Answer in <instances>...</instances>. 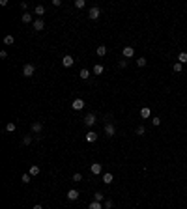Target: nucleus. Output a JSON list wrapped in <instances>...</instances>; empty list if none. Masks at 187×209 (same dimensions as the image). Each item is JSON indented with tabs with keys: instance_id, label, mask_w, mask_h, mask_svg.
<instances>
[{
	"instance_id": "f704fd0d",
	"label": "nucleus",
	"mask_w": 187,
	"mask_h": 209,
	"mask_svg": "<svg viewBox=\"0 0 187 209\" xmlns=\"http://www.w3.org/2000/svg\"><path fill=\"white\" fill-rule=\"evenodd\" d=\"M118 65H120V67H127V60H120V62H118Z\"/></svg>"
},
{
	"instance_id": "423d86ee",
	"label": "nucleus",
	"mask_w": 187,
	"mask_h": 209,
	"mask_svg": "<svg viewBox=\"0 0 187 209\" xmlns=\"http://www.w3.org/2000/svg\"><path fill=\"white\" fill-rule=\"evenodd\" d=\"M32 26H34V30H36V32H41V30L45 28V23H43V19H36V21L32 23Z\"/></svg>"
},
{
	"instance_id": "9d476101",
	"label": "nucleus",
	"mask_w": 187,
	"mask_h": 209,
	"mask_svg": "<svg viewBox=\"0 0 187 209\" xmlns=\"http://www.w3.org/2000/svg\"><path fill=\"white\" fill-rule=\"evenodd\" d=\"M122 52H124V56H125V58H133V56H135V49L127 45V47H124V50H122Z\"/></svg>"
},
{
	"instance_id": "cd10ccee",
	"label": "nucleus",
	"mask_w": 187,
	"mask_h": 209,
	"mask_svg": "<svg viewBox=\"0 0 187 209\" xmlns=\"http://www.w3.org/2000/svg\"><path fill=\"white\" fill-rule=\"evenodd\" d=\"M172 69H174V73H181V69H183V65H181L180 62H176V64H174V67H172Z\"/></svg>"
},
{
	"instance_id": "aec40b11",
	"label": "nucleus",
	"mask_w": 187,
	"mask_h": 209,
	"mask_svg": "<svg viewBox=\"0 0 187 209\" xmlns=\"http://www.w3.org/2000/svg\"><path fill=\"white\" fill-rule=\"evenodd\" d=\"M178 62L183 65V64H187V52H180L178 54Z\"/></svg>"
},
{
	"instance_id": "4468645a",
	"label": "nucleus",
	"mask_w": 187,
	"mask_h": 209,
	"mask_svg": "<svg viewBox=\"0 0 187 209\" xmlns=\"http://www.w3.org/2000/svg\"><path fill=\"white\" fill-rule=\"evenodd\" d=\"M34 13L38 15V19H41V15L45 13V6H41V4H39V6H36V8H34Z\"/></svg>"
},
{
	"instance_id": "bb28decb",
	"label": "nucleus",
	"mask_w": 187,
	"mask_h": 209,
	"mask_svg": "<svg viewBox=\"0 0 187 209\" xmlns=\"http://www.w3.org/2000/svg\"><path fill=\"white\" fill-rule=\"evenodd\" d=\"M88 209H103V207H101V202H92L88 205Z\"/></svg>"
},
{
	"instance_id": "58836bf2",
	"label": "nucleus",
	"mask_w": 187,
	"mask_h": 209,
	"mask_svg": "<svg viewBox=\"0 0 187 209\" xmlns=\"http://www.w3.org/2000/svg\"><path fill=\"white\" fill-rule=\"evenodd\" d=\"M32 209H43V207H41V205H39V203H36V205H34Z\"/></svg>"
},
{
	"instance_id": "f3484780",
	"label": "nucleus",
	"mask_w": 187,
	"mask_h": 209,
	"mask_svg": "<svg viewBox=\"0 0 187 209\" xmlns=\"http://www.w3.org/2000/svg\"><path fill=\"white\" fill-rule=\"evenodd\" d=\"M39 172H41V168H39L38 164H32V166H30V172H28V174H30V176H38Z\"/></svg>"
},
{
	"instance_id": "4be33fe9",
	"label": "nucleus",
	"mask_w": 187,
	"mask_h": 209,
	"mask_svg": "<svg viewBox=\"0 0 187 209\" xmlns=\"http://www.w3.org/2000/svg\"><path fill=\"white\" fill-rule=\"evenodd\" d=\"M79 77L82 79V80H86L88 77H90V71L88 69H80V73H79Z\"/></svg>"
},
{
	"instance_id": "393cba45",
	"label": "nucleus",
	"mask_w": 187,
	"mask_h": 209,
	"mask_svg": "<svg viewBox=\"0 0 187 209\" xmlns=\"http://www.w3.org/2000/svg\"><path fill=\"white\" fill-rule=\"evenodd\" d=\"M71 181H75V183L82 181V174H80V172H75V174H73V177H71Z\"/></svg>"
},
{
	"instance_id": "20e7f679",
	"label": "nucleus",
	"mask_w": 187,
	"mask_h": 209,
	"mask_svg": "<svg viewBox=\"0 0 187 209\" xmlns=\"http://www.w3.org/2000/svg\"><path fill=\"white\" fill-rule=\"evenodd\" d=\"M99 15H101V9H99L97 6L90 8V11H88V17L92 19V21H95V19H99Z\"/></svg>"
},
{
	"instance_id": "4c0bfd02",
	"label": "nucleus",
	"mask_w": 187,
	"mask_h": 209,
	"mask_svg": "<svg viewBox=\"0 0 187 209\" xmlns=\"http://www.w3.org/2000/svg\"><path fill=\"white\" fill-rule=\"evenodd\" d=\"M21 8L23 9H28V2H21Z\"/></svg>"
},
{
	"instance_id": "b1692460",
	"label": "nucleus",
	"mask_w": 187,
	"mask_h": 209,
	"mask_svg": "<svg viewBox=\"0 0 187 209\" xmlns=\"http://www.w3.org/2000/svg\"><path fill=\"white\" fill-rule=\"evenodd\" d=\"M13 43H15L13 35H6V38H4V45H13Z\"/></svg>"
},
{
	"instance_id": "9b49d317",
	"label": "nucleus",
	"mask_w": 187,
	"mask_h": 209,
	"mask_svg": "<svg viewBox=\"0 0 187 209\" xmlns=\"http://www.w3.org/2000/svg\"><path fill=\"white\" fill-rule=\"evenodd\" d=\"M84 123H86L88 127H92L95 123V116L94 114H86V118H84Z\"/></svg>"
},
{
	"instance_id": "2f4dec72",
	"label": "nucleus",
	"mask_w": 187,
	"mask_h": 209,
	"mask_svg": "<svg viewBox=\"0 0 187 209\" xmlns=\"http://www.w3.org/2000/svg\"><path fill=\"white\" fill-rule=\"evenodd\" d=\"M135 132H137V135H139V136H142V135H144V132H146V129H144V127H142V125H139V127H137V131H135Z\"/></svg>"
},
{
	"instance_id": "412c9836",
	"label": "nucleus",
	"mask_w": 187,
	"mask_h": 209,
	"mask_svg": "<svg viewBox=\"0 0 187 209\" xmlns=\"http://www.w3.org/2000/svg\"><path fill=\"white\" fill-rule=\"evenodd\" d=\"M21 181L24 183V185H28V183L32 181V176H30V174H23V176H21Z\"/></svg>"
},
{
	"instance_id": "1a4fd4ad",
	"label": "nucleus",
	"mask_w": 187,
	"mask_h": 209,
	"mask_svg": "<svg viewBox=\"0 0 187 209\" xmlns=\"http://www.w3.org/2000/svg\"><path fill=\"white\" fill-rule=\"evenodd\" d=\"M90 172H92L94 176H99V174H101V164H99V162H92V166H90Z\"/></svg>"
},
{
	"instance_id": "dca6fc26",
	"label": "nucleus",
	"mask_w": 187,
	"mask_h": 209,
	"mask_svg": "<svg viewBox=\"0 0 187 209\" xmlns=\"http://www.w3.org/2000/svg\"><path fill=\"white\" fill-rule=\"evenodd\" d=\"M92 71H94V75H103V71H105V67H103V65H101V64H95Z\"/></svg>"
},
{
	"instance_id": "72a5a7b5",
	"label": "nucleus",
	"mask_w": 187,
	"mask_h": 209,
	"mask_svg": "<svg viewBox=\"0 0 187 209\" xmlns=\"http://www.w3.org/2000/svg\"><path fill=\"white\" fill-rule=\"evenodd\" d=\"M30 142H32V136H24V138H23V144L24 146H28Z\"/></svg>"
},
{
	"instance_id": "a878e982",
	"label": "nucleus",
	"mask_w": 187,
	"mask_h": 209,
	"mask_svg": "<svg viewBox=\"0 0 187 209\" xmlns=\"http://www.w3.org/2000/svg\"><path fill=\"white\" fill-rule=\"evenodd\" d=\"M15 129H17V125H15L13 121H9V123L6 125V131H8V132H15Z\"/></svg>"
},
{
	"instance_id": "7ed1b4c3",
	"label": "nucleus",
	"mask_w": 187,
	"mask_h": 209,
	"mask_svg": "<svg viewBox=\"0 0 187 209\" xmlns=\"http://www.w3.org/2000/svg\"><path fill=\"white\" fill-rule=\"evenodd\" d=\"M114 135H116V127H114V125H112V123H110V121H109V123L105 125V136H109V138H112Z\"/></svg>"
},
{
	"instance_id": "6ab92c4d",
	"label": "nucleus",
	"mask_w": 187,
	"mask_h": 209,
	"mask_svg": "<svg viewBox=\"0 0 187 209\" xmlns=\"http://www.w3.org/2000/svg\"><path fill=\"white\" fill-rule=\"evenodd\" d=\"M140 116H142L144 120H146V118H150V116H151V110L148 108V106H144V108H140Z\"/></svg>"
},
{
	"instance_id": "0eeeda50",
	"label": "nucleus",
	"mask_w": 187,
	"mask_h": 209,
	"mask_svg": "<svg viewBox=\"0 0 187 209\" xmlns=\"http://www.w3.org/2000/svg\"><path fill=\"white\" fill-rule=\"evenodd\" d=\"M65 196H68L69 202H75L79 198V191H77V188H71V191H68V194H65Z\"/></svg>"
},
{
	"instance_id": "f03ea898",
	"label": "nucleus",
	"mask_w": 187,
	"mask_h": 209,
	"mask_svg": "<svg viewBox=\"0 0 187 209\" xmlns=\"http://www.w3.org/2000/svg\"><path fill=\"white\" fill-rule=\"evenodd\" d=\"M34 71H36V67H34L32 64H24V67H23V75H24L26 79H28V77H32Z\"/></svg>"
},
{
	"instance_id": "ddd939ff",
	"label": "nucleus",
	"mask_w": 187,
	"mask_h": 209,
	"mask_svg": "<svg viewBox=\"0 0 187 209\" xmlns=\"http://www.w3.org/2000/svg\"><path fill=\"white\" fill-rule=\"evenodd\" d=\"M41 129H43L41 121H34V123H32V132H41Z\"/></svg>"
},
{
	"instance_id": "2eb2a0df",
	"label": "nucleus",
	"mask_w": 187,
	"mask_h": 209,
	"mask_svg": "<svg viewBox=\"0 0 187 209\" xmlns=\"http://www.w3.org/2000/svg\"><path fill=\"white\" fill-rule=\"evenodd\" d=\"M112 174H110V172H107V174H103V183L105 185H110V183H112Z\"/></svg>"
},
{
	"instance_id": "39448f33",
	"label": "nucleus",
	"mask_w": 187,
	"mask_h": 209,
	"mask_svg": "<svg viewBox=\"0 0 187 209\" xmlns=\"http://www.w3.org/2000/svg\"><path fill=\"white\" fill-rule=\"evenodd\" d=\"M73 64H75V60H73L71 54H68V56H64V58H62V65H64V67H71Z\"/></svg>"
},
{
	"instance_id": "7c9ffc66",
	"label": "nucleus",
	"mask_w": 187,
	"mask_h": 209,
	"mask_svg": "<svg viewBox=\"0 0 187 209\" xmlns=\"http://www.w3.org/2000/svg\"><path fill=\"white\" fill-rule=\"evenodd\" d=\"M84 6H86V2H84V0H75V8H84Z\"/></svg>"
},
{
	"instance_id": "f8f14e48",
	"label": "nucleus",
	"mask_w": 187,
	"mask_h": 209,
	"mask_svg": "<svg viewBox=\"0 0 187 209\" xmlns=\"http://www.w3.org/2000/svg\"><path fill=\"white\" fill-rule=\"evenodd\" d=\"M21 21H23L24 24H28V23H34V21H32V15H30L28 11H24V13L21 15Z\"/></svg>"
},
{
	"instance_id": "5701e85b",
	"label": "nucleus",
	"mask_w": 187,
	"mask_h": 209,
	"mask_svg": "<svg viewBox=\"0 0 187 209\" xmlns=\"http://www.w3.org/2000/svg\"><path fill=\"white\" fill-rule=\"evenodd\" d=\"M103 200H105L103 192H95V194H94V202H103Z\"/></svg>"
},
{
	"instance_id": "6e6552de",
	"label": "nucleus",
	"mask_w": 187,
	"mask_h": 209,
	"mask_svg": "<svg viewBox=\"0 0 187 209\" xmlns=\"http://www.w3.org/2000/svg\"><path fill=\"white\" fill-rule=\"evenodd\" d=\"M95 140H97V132H95V131H88L86 132V142H88V144H94Z\"/></svg>"
},
{
	"instance_id": "c9c22d12",
	"label": "nucleus",
	"mask_w": 187,
	"mask_h": 209,
	"mask_svg": "<svg viewBox=\"0 0 187 209\" xmlns=\"http://www.w3.org/2000/svg\"><path fill=\"white\" fill-rule=\"evenodd\" d=\"M50 4H53L54 8H58V6H62V0H53V2H50Z\"/></svg>"
},
{
	"instance_id": "a211bd4d",
	"label": "nucleus",
	"mask_w": 187,
	"mask_h": 209,
	"mask_svg": "<svg viewBox=\"0 0 187 209\" xmlns=\"http://www.w3.org/2000/svg\"><path fill=\"white\" fill-rule=\"evenodd\" d=\"M95 52H97V56H101V58H103V56L107 54V47H105V45H99V47L95 49Z\"/></svg>"
},
{
	"instance_id": "473e14b6",
	"label": "nucleus",
	"mask_w": 187,
	"mask_h": 209,
	"mask_svg": "<svg viewBox=\"0 0 187 209\" xmlns=\"http://www.w3.org/2000/svg\"><path fill=\"white\" fill-rule=\"evenodd\" d=\"M151 123H154L155 127H157V125H161V118H157V116H154V118H151Z\"/></svg>"
},
{
	"instance_id": "f257e3e1",
	"label": "nucleus",
	"mask_w": 187,
	"mask_h": 209,
	"mask_svg": "<svg viewBox=\"0 0 187 209\" xmlns=\"http://www.w3.org/2000/svg\"><path fill=\"white\" fill-rule=\"evenodd\" d=\"M84 105H86V103H84V101L80 99V97H77V99H73V101H71V108H73V110H82V108H84Z\"/></svg>"
},
{
	"instance_id": "c756f323",
	"label": "nucleus",
	"mask_w": 187,
	"mask_h": 209,
	"mask_svg": "<svg viewBox=\"0 0 187 209\" xmlns=\"http://www.w3.org/2000/svg\"><path fill=\"white\" fill-rule=\"evenodd\" d=\"M112 200H105V203H103V209H112Z\"/></svg>"
},
{
	"instance_id": "c85d7f7f",
	"label": "nucleus",
	"mask_w": 187,
	"mask_h": 209,
	"mask_svg": "<svg viewBox=\"0 0 187 209\" xmlns=\"http://www.w3.org/2000/svg\"><path fill=\"white\" fill-rule=\"evenodd\" d=\"M137 65H139V67H144V65H146V58H144V56L137 58Z\"/></svg>"
},
{
	"instance_id": "e433bc0d",
	"label": "nucleus",
	"mask_w": 187,
	"mask_h": 209,
	"mask_svg": "<svg viewBox=\"0 0 187 209\" xmlns=\"http://www.w3.org/2000/svg\"><path fill=\"white\" fill-rule=\"evenodd\" d=\"M0 58H8V52H6V50H0Z\"/></svg>"
}]
</instances>
